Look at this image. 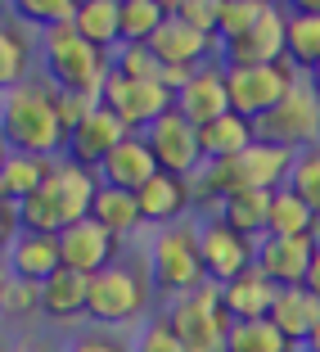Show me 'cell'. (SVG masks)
Here are the masks:
<instances>
[{
  "instance_id": "1",
  "label": "cell",
  "mask_w": 320,
  "mask_h": 352,
  "mask_svg": "<svg viewBox=\"0 0 320 352\" xmlns=\"http://www.w3.org/2000/svg\"><path fill=\"white\" fill-rule=\"evenodd\" d=\"M0 135H5V149L63 158L68 154V122L59 109V86L41 73L27 77L23 86H10L0 95Z\"/></svg>"
},
{
  "instance_id": "2",
  "label": "cell",
  "mask_w": 320,
  "mask_h": 352,
  "mask_svg": "<svg viewBox=\"0 0 320 352\" xmlns=\"http://www.w3.org/2000/svg\"><path fill=\"white\" fill-rule=\"evenodd\" d=\"M154 298H163L154 285L149 253H122L113 267L91 276V325H145L154 316Z\"/></svg>"
},
{
  "instance_id": "3",
  "label": "cell",
  "mask_w": 320,
  "mask_h": 352,
  "mask_svg": "<svg viewBox=\"0 0 320 352\" xmlns=\"http://www.w3.org/2000/svg\"><path fill=\"white\" fill-rule=\"evenodd\" d=\"M36 50H41V77H50L59 91H86L104 100V86L113 77V54L91 45L73 23L36 32Z\"/></svg>"
},
{
  "instance_id": "4",
  "label": "cell",
  "mask_w": 320,
  "mask_h": 352,
  "mask_svg": "<svg viewBox=\"0 0 320 352\" xmlns=\"http://www.w3.org/2000/svg\"><path fill=\"white\" fill-rule=\"evenodd\" d=\"M203 221L185 217L176 226H158L149 239V267H154V285L167 302L181 294L207 285V267H203V239H198Z\"/></svg>"
},
{
  "instance_id": "5",
  "label": "cell",
  "mask_w": 320,
  "mask_h": 352,
  "mask_svg": "<svg viewBox=\"0 0 320 352\" xmlns=\"http://www.w3.org/2000/svg\"><path fill=\"white\" fill-rule=\"evenodd\" d=\"M163 311H167V321H172L176 339L185 343V352H226L235 321H230L226 302H221V285L207 280L198 289L172 298Z\"/></svg>"
},
{
  "instance_id": "6",
  "label": "cell",
  "mask_w": 320,
  "mask_h": 352,
  "mask_svg": "<svg viewBox=\"0 0 320 352\" xmlns=\"http://www.w3.org/2000/svg\"><path fill=\"white\" fill-rule=\"evenodd\" d=\"M258 135L271 140V145L293 149V154L320 145V91L302 77L266 118H258Z\"/></svg>"
},
{
  "instance_id": "7",
  "label": "cell",
  "mask_w": 320,
  "mask_h": 352,
  "mask_svg": "<svg viewBox=\"0 0 320 352\" xmlns=\"http://www.w3.org/2000/svg\"><path fill=\"white\" fill-rule=\"evenodd\" d=\"M302 82V73L289 59L279 63H258V68H226V86H230V109L244 118H266L293 86Z\"/></svg>"
},
{
  "instance_id": "8",
  "label": "cell",
  "mask_w": 320,
  "mask_h": 352,
  "mask_svg": "<svg viewBox=\"0 0 320 352\" xmlns=\"http://www.w3.org/2000/svg\"><path fill=\"white\" fill-rule=\"evenodd\" d=\"M284 50H289V5H275V0H271L266 14H262L244 36L221 41V63H226V68H258V63L289 59Z\"/></svg>"
},
{
  "instance_id": "9",
  "label": "cell",
  "mask_w": 320,
  "mask_h": 352,
  "mask_svg": "<svg viewBox=\"0 0 320 352\" xmlns=\"http://www.w3.org/2000/svg\"><path fill=\"white\" fill-rule=\"evenodd\" d=\"M104 104H108L135 135H145L158 118H167L176 109V91L163 86V82H131V77L113 73L108 86H104Z\"/></svg>"
},
{
  "instance_id": "10",
  "label": "cell",
  "mask_w": 320,
  "mask_h": 352,
  "mask_svg": "<svg viewBox=\"0 0 320 352\" xmlns=\"http://www.w3.org/2000/svg\"><path fill=\"white\" fill-rule=\"evenodd\" d=\"M145 140H149V149H154V158H158V167H163V172H176V176H190V181H194V176L207 167L203 140H198V126L190 122L185 113H176V109L149 126Z\"/></svg>"
},
{
  "instance_id": "11",
  "label": "cell",
  "mask_w": 320,
  "mask_h": 352,
  "mask_svg": "<svg viewBox=\"0 0 320 352\" xmlns=\"http://www.w3.org/2000/svg\"><path fill=\"white\" fill-rule=\"evenodd\" d=\"M203 267L212 285H226V280L244 276L248 267H258V239H248L244 230L226 226L221 217H203Z\"/></svg>"
},
{
  "instance_id": "12",
  "label": "cell",
  "mask_w": 320,
  "mask_h": 352,
  "mask_svg": "<svg viewBox=\"0 0 320 352\" xmlns=\"http://www.w3.org/2000/svg\"><path fill=\"white\" fill-rule=\"evenodd\" d=\"M59 253H63V267L77 271V276H100L104 267H113L122 258V239L113 230H104L95 217L73 221V226L59 230Z\"/></svg>"
},
{
  "instance_id": "13",
  "label": "cell",
  "mask_w": 320,
  "mask_h": 352,
  "mask_svg": "<svg viewBox=\"0 0 320 352\" xmlns=\"http://www.w3.org/2000/svg\"><path fill=\"white\" fill-rule=\"evenodd\" d=\"M104 190L100 172L86 163H77V158L63 154L59 163H54L50 181H45V195H50V204L59 208V217L63 226H73V221H86L91 217V208H95V195Z\"/></svg>"
},
{
  "instance_id": "14",
  "label": "cell",
  "mask_w": 320,
  "mask_h": 352,
  "mask_svg": "<svg viewBox=\"0 0 320 352\" xmlns=\"http://www.w3.org/2000/svg\"><path fill=\"white\" fill-rule=\"evenodd\" d=\"M149 50L163 59V68H181V73H194V68H203V63L221 59V41H217V36L190 28V23L176 19V14L154 32Z\"/></svg>"
},
{
  "instance_id": "15",
  "label": "cell",
  "mask_w": 320,
  "mask_h": 352,
  "mask_svg": "<svg viewBox=\"0 0 320 352\" xmlns=\"http://www.w3.org/2000/svg\"><path fill=\"white\" fill-rule=\"evenodd\" d=\"M176 113H185L194 126L217 122L221 113H230V86H226V63L212 59L203 68L185 77V86L176 91Z\"/></svg>"
},
{
  "instance_id": "16",
  "label": "cell",
  "mask_w": 320,
  "mask_h": 352,
  "mask_svg": "<svg viewBox=\"0 0 320 352\" xmlns=\"http://www.w3.org/2000/svg\"><path fill=\"white\" fill-rule=\"evenodd\" d=\"M126 135H135V131L113 113V109H108V104H100L86 122L73 126V135H68V158H77V163H86V167L100 172V163L122 145Z\"/></svg>"
},
{
  "instance_id": "17",
  "label": "cell",
  "mask_w": 320,
  "mask_h": 352,
  "mask_svg": "<svg viewBox=\"0 0 320 352\" xmlns=\"http://www.w3.org/2000/svg\"><path fill=\"white\" fill-rule=\"evenodd\" d=\"M135 199H140V212L149 226H176L194 212V181L176 172H158L154 181L135 190Z\"/></svg>"
},
{
  "instance_id": "18",
  "label": "cell",
  "mask_w": 320,
  "mask_h": 352,
  "mask_svg": "<svg viewBox=\"0 0 320 352\" xmlns=\"http://www.w3.org/2000/svg\"><path fill=\"white\" fill-rule=\"evenodd\" d=\"M316 244H320V239L266 235V239H258V267L275 280L279 289H289V285H307V271H311V258H316Z\"/></svg>"
},
{
  "instance_id": "19",
  "label": "cell",
  "mask_w": 320,
  "mask_h": 352,
  "mask_svg": "<svg viewBox=\"0 0 320 352\" xmlns=\"http://www.w3.org/2000/svg\"><path fill=\"white\" fill-rule=\"evenodd\" d=\"M41 316L54 325H77L91 321V276H77V271H54L41 285Z\"/></svg>"
},
{
  "instance_id": "20",
  "label": "cell",
  "mask_w": 320,
  "mask_h": 352,
  "mask_svg": "<svg viewBox=\"0 0 320 352\" xmlns=\"http://www.w3.org/2000/svg\"><path fill=\"white\" fill-rule=\"evenodd\" d=\"M275 298H279V285L262 267H248L244 276L221 285V302H226L230 321H262V316H271Z\"/></svg>"
},
{
  "instance_id": "21",
  "label": "cell",
  "mask_w": 320,
  "mask_h": 352,
  "mask_svg": "<svg viewBox=\"0 0 320 352\" xmlns=\"http://www.w3.org/2000/svg\"><path fill=\"white\" fill-rule=\"evenodd\" d=\"M158 172H163V167H158V158H154L145 135H126L122 145L100 163V181L104 186H117V190H140L145 181H154Z\"/></svg>"
},
{
  "instance_id": "22",
  "label": "cell",
  "mask_w": 320,
  "mask_h": 352,
  "mask_svg": "<svg viewBox=\"0 0 320 352\" xmlns=\"http://www.w3.org/2000/svg\"><path fill=\"white\" fill-rule=\"evenodd\" d=\"M5 271H14V276H23V280H36V285H45L54 271H63L59 235H36V230H23L10 249H5Z\"/></svg>"
},
{
  "instance_id": "23",
  "label": "cell",
  "mask_w": 320,
  "mask_h": 352,
  "mask_svg": "<svg viewBox=\"0 0 320 352\" xmlns=\"http://www.w3.org/2000/svg\"><path fill=\"white\" fill-rule=\"evenodd\" d=\"M54 163H59V158L5 149V158H0V199H10V204H27L32 195H41L45 181H50V172H54Z\"/></svg>"
},
{
  "instance_id": "24",
  "label": "cell",
  "mask_w": 320,
  "mask_h": 352,
  "mask_svg": "<svg viewBox=\"0 0 320 352\" xmlns=\"http://www.w3.org/2000/svg\"><path fill=\"white\" fill-rule=\"evenodd\" d=\"M271 321L279 325V334H284L293 348H302V343L311 339V330L320 325V298L307 285H289V289H279L275 307H271Z\"/></svg>"
},
{
  "instance_id": "25",
  "label": "cell",
  "mask_w": 320,
  "mask_h": 352,
  "mask_svg": "<svg viewBox=\"0 0 320 352\" xmlns=\"http://www.w3.org/2000/svg\"><path fill=\"white\" fill-rule=\"evenodd\" d=\"M32 63H41V50H36V36L23 28L19 19H5L0 28V86H23L32 77Z\"/></svg>"
},
{
  "instance_id": "26",
  "label": "cell",
  "mask_w": 320,
  "mask_h": 352,
  "mask_svg": "<svg viewBox=\"0 0 320 352\" xmlns=\"http://www.w3.org/2000/svg\"><path fill=\"white\" fill-rule=\"evenodd\" d=\"M198 140H203V158H207V163H221V158L244 154V149L258 140V122L230 109V113L217 118V122L198 126Z\"/></svg>"
},
{
  "instance_id": "27",
  "label": "cell",
  "mask_w": 320,
  "mask_h": 352,
  "mask_svg": "<svg viewBox=\"0 0 320 352\" xmlns=\"http://www.w3.org/2000/svg\"><path fill=\"white\" fill-rule=\"evenodd\" d=\"M73 28L91 45L113 54L122 45V0H82L77 14H73Z\"/></svg>"
},
{
  "instance_id": "28",
  "label": "cell",
  "mask_w": 320,
  "mask_h": 352,
  "mask_svg": "<svg viewBox=\"0 0 320 352\" xmlns=\"http://www.w3.org/2000/svg\"><path fill=\"white\" fill-rule=\"evenodd\" d=\"M91 217L100 221L104 230H113L117 239L135 235V230H145V212H140V199H135V190H117V186H104L100 195H95V208Z\"/></svg>"
},
{
  "instance_id": "29",
  "label": "cell",
  "mask_w": 320,
  "mask_h": 352,
  "mask_svg": "<svg viewBox=\"0 0 320 352\" xmlns=\"http://www.w3.org/2000/svg\"><path fill=\"white\" fill-rule=\"evenodd\" d=\"M271 195L275 190H239V195H230L217 208V217L226 226L244 230L248 239H266L271 235Z\"/></svg>"
},
{
  "instance_id": "30",
  "label": "cell",
  "mask_w": 320,
  "mask_h": 352,
  "mask_svg": "<svg viewBox=\"0 0 320 352\" xmlns=\"http://www.w3.org/2000/svg\"><path fill=\"white\" fill-rule=\"evenodd\" d=\"M271 235H289V239H320V212L298 199L293 190L279 186L271 195Z\"/></svg>"
},
{
  "instance_id": "31",
  "label": "cell",
  "mask_w": 320,
  "mask_h": 352,
  "mask_svg": "<svg viewBox=\"0 0 320 352\" xmlns=\"http://www.w3.org/2000/svg\"><path fill=\"white\" fill-rule=\"evenodd\" d=\"M289 63L302 77L320 63V14H298L289 10Z\"/></svg>"
},
{
  "instance_id": "32",
  "label": "cell",
  "mask_w": 320,
  "mask_h": 352,
  "mask_svg": "<svg viewBox=\"0 0 320 352\" xmlns=\"http://www.w3.org/2000/svg\"><path fill=\"white\" fill-rule=\"evenodd\" d=\"M226 352H298V348L279 334V325L271 316H262V321H235Z\"/></svg>"
},
{
  "instance_id": "33",
  "label": "cell",
  "mask_w": 320,
  "mask_h": 352,
  "mask_svg": "<svg viewBox=\"0 0 320 352\" xmlns=\"http://www.w3.org/2000/svg\"><path fill=\"white\" fill-rule=\"evenodd\" d=\"M167 19H172V14H167L158 0H122V41L149 45V41H154V32L163 28Z\"/></svg>"
},
{
  "instance_id": "34",
  "label": "cell",
  "mask_w": 320,
  "mask_h": 352,
  "mask_svg": "<svg viewBox=\"0 0 320 352\" xmlns=\"http://www.w3.org/2000/svg\"><path fill=\"white\" fill-rule=\"evenodd\" d=\"M77 5L82 0H10V19H19L23 28H59V23H73Z\"/></svg>"
},
{
  "instance_id": "35",
  "label": "cell",
  "mask_w": 320,
  "mask_h": 352,
  "mask_svg": "<svg viewBox=\"0 0 320 352\" xmlns=\"http://www.w3.org/2000/svg\"><path fill=\"white\" fill-rule=\"evenodd\" d=\"M284 190H293L298 199H307V204L320 212V145L298 149V154H293V167H289Z\"/></svg>"
},
{
  "instance_id": "36",
  "label": "cell",
  "mask_w": 320,
  "mask_h": 352,
  "mask_svg": "<svg viewBox=\"0 0 320 352\" xmlns=\"http://www.w3.org/2000/svg\"><path fill=\"white\" fill-rule=\"evenodd\" d=\"M113 73L131 77V82H163V59H158L149 45L122 41V45L113 50Z\"/></svg>"
},
{
  "instance_id": "37",
  "label": "cell",
  "mask_w": 320,
  "mask_h": 352,
  "mask_svg": "<svg viewBox=\"0 0 320 352\" xmlns=\"http://www.w3.org/2000/svg\"><path fill=\"white\" fill-rule=\"evenodd\" d=\"M0 302H5V316H10V321H19V316H27V311H41V285L14 276V271H5Z\"/></svg>"
},
{
  "instance_id": "38",
  "label": "cell",
  "mask_w": 320,
  "mask_h": 352,
  "mask_svg": "<svg viewBox=\"0 0 320 352\" xmlns=\"http://www.w3.org/2000/svg\"><path fill=\"white\" fill-rule=\"evenodd\" d=\"M131 352H185V343L176 339L172 321H167V311H154L131 339Z\"/></svg>"
},
{
  "instance_id": "39",
  "label": "cell",
  "mask_w": 320,
  "mask_h": 352,
  "mask_svg": "<svg viewBox=\"0 0 320 352\" xmlns=\"http://www.w3.org/2000/svg\"><path fill=\"white\" fill-rule=\"evenodd\" d=\"M266 5H271V0H266ZM266 5H253V0H226L221 23H217V41H235V36H244V32L266 14Z\"/></svg>"
},
{
  "instance_id": "40",
  "label": "cell",
  "mask_w": 320,
  "mask_h": 352,
  "mask_svg": "<svg viewBox=\"0 0 320 352\" xmlns=\"http://www.w3.org/2000/svg\"><path fill=\"white\" fill-rule=\"evenodd\" d=\"M63 352H131V343H122L108 325H86V330H77L68 339Z\"/></svg>"
},
{
  "instance_id": "41",
  "label": "cell",
  "mask_w": 320,
  "mask_h": 352,
  "mask_svg": "<svg viewBox=\"0 0 320 352\" xmlns=\"http://www.w3.org/2000/svg\"><path fill=\"white\" fill-rule=\"evenodd\" d=\"M221 10H226V0H185L176 19H185L190 28L207 32V36H217V23H221Z\"/></svg>"
},
{
  "instance_id": "42",
  "label": "cell",
  "mask_w": 320,
  "mask_h": 352,
  "mask_svg": "<svg viewBox=\"0 0 320 352\" xmlns=\"http://www.w3.org/2000/svg\"><path fill=\"white\" fill-rule=\"evenodd\" d=\"M0 226H5V230H0V239H5V249H10L14 239L27 230V226H23V208L10 204V199H0Z\"/></svg>"
},
{
  "instance_id": "43",
  "label": "cell",
  "mask_w": 320,
  "mask_h": 352,
  "mask_svg": "<svg viewBox=\"0 0 320 352\" xmlns=\"http://www.w3.org/2000/svg\"><path fill=\"white\" fill-rule=\"evenodd\" d=\"M307 289L320 298V244H316V258H311V271H307Z\"/></svg>"
},
{
  "instance_id": "44",
  "label": "cell",
  "mask_w": 320,
  "mask_h": 352,
  "mask_svg": "<svg viewBox=\"0 0 320 352\" xmlns=\"http://www.w3.org/2000/svg\"><path fill=\"white\" fill-rule=\"evenodd\" d=\"M289 10H298V14H320V0H284Z\"/></svg>"
},
{
  "instance_id": "45",
  "label": "cell",
  "mask_w": 320,
  "mask_h": 352,
  "mask_svg": "<svg viewBox=\"0 0 320 352\" xmlns=\"http://www.w3.org/2000/svg\"><path fill=\"white\" fill-rule=\"evenodd\" d=\"M302 352H320V325H316V330H311V339L302 343Z\"/></svg>"
},
{
  "instance_id": "46",
  "label": "cell",
  "mask_w": 320,
  "mask_h": 352,
  "mask_svg": "<svg viewBox=\"0 0 320 352\" xmlns=\"http://www.w3.org/2000/svg\"><path fill=\"white\" fill-rule=\"evenodd\" d=\"M158 5H163L167 14H181V5H185V0H158Z\"/></svg>"
},
{
  "instance_id": "47",
  "label": "cell",
  "mask_w": 320,
  "mask_h": 352,
  "mask_svg": "<svg viewBox=\"0 0 320 352\" xmlns=\"http://www.w3.org/2000/svg\"><path fill=\"white\" fill-rule=\"evenodd\" d=\"M10 352H41V348H36V343H14Z\"/></svg>"
},
{
  "instance_id": "48",
  "label": "cell",
  "mask_w": 320,
  "mask_h": 352,
  "mask_svg": "<svg viewBox=\"0 0 320 352\" xmlns=\"http://www.w3.org/2000/svg\"><path fill=\"white\" fill-rule=\"evenodd\" d=\"M307 82H311V86H316V91H320V63H316V68H311V73H307Z\"/></svg>"
},
{
  "instance_id": "49",
  "label": "cell",
  "mask_w": 320,
  "mask_h": 352,
  "mask_svg": "<svg viewBox=\"0 0 320 352\" xmlns=\"http://www.w3.org/2000/svg\"><path fill=\"white\" fill-rule=\"evenodd\" d=\"M253 5H266V0H253Z\"/></svg>"
}]
</instances>
